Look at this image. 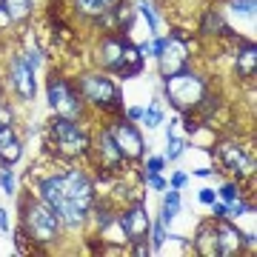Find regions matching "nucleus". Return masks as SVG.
I'll use <instances>...</instances> for the list:
<instances>
[{
	"instance_id": "obj_1",
	"label": "nucleus",
	"mask_w": 257,
	"mask_h": 257,
	"mask_svg": "<svg viewBox=\"0 0 257 257\" xmlns=\"http://www.w3.org/2000/svg\"><path fill=\"white\" fill-rule=\"evenodd\" d=\"M37 192H40V200L46 203L60 217V223L69 226V229H77L80 223H86V217L94 206V186L80 169L43 177Z\"/></svg>"
},
{
	"instance_id": "obj_2",
	"label": "nucleus",
	"mask_w": 257,
	"mask_h": 257,
	"mask_svg": "<svg viewBox=\"0 0 257 257\" xmlns=\"http://www.w3.org/2000/svg\"><path fill=\"white\" fill-rule=\"evenodd\" d=\"M97 63L111 72L114 77H138L140 69H143V55H140L138 46H132L126 37L120 35H106L97 46Z\"/></svg>"
},
{
	"instance_id": "obj_3",
	"label": "nucleus",
	"mask_w": 257,
	"mask_h": 257,
	"mask_svg": "<svg viewBox=\"0 0 257 257\" xmlns=\"http://www.w3.org/2000/svg\"><path fill=\"white\" fill-rule=\"evenodd\" d=\"M206 89H209L206 77L192 72V69H180V72L163 77L166 100L172 103L177 111H183V114L197 109V103H200V97L206 94Z\"/></svg>"
},
{
	"instance_id": "obj_4",
	"label": "nucleus",
	"mask_w": 257,
	"mask_h": 257,
	"mask_svg": "<svg viewBox=\"0 0 257 257\" xmlns=\"http://www.w3.org/2000/svg\"><path fill=\"white\" fill-rule=\"evenodd\" d=\"M60 229H63L60 217L43 200L23 203V231H26L29 240H35V243H55L60 237Z\"/></svg>"
},
{
	"instance_id": "obj_5",
	"label": "nucleus",
	"mask_w": 257,
	"mask_h": 257,
	"mask_svg": "<svg viewBox=\"0 0 257 257\" xmlns=\"http://www.w3.org/2000/svg\"><path fill=\"white\" fill-rule=\"evenodd\" d=\"M77 92H80L83 103H89L100 111H120L123 109V94H120L117 83L106 77V74H83L77 83Z\"/></svg>"
},
{
	"instance_id": "obj_6",
	"label": "nucleus",
	"mask_w": 257,
	"mask_h": 257,
	"mask_svg": "<svg viewBox=\"0 0 257 257\" xmlns=\"http://www.w3.org/2000/svg\"><path fill=\"white\" fill-rule=\"evenodd\" d=\"M49 143L63 157H83L92 149V140L86 135V128L72 117H55L49 123Z\"/></svg>"
},
{
	"instance_id": "obj_7",
	"label": "nucleus",
	"mask_w": 257,
	"mask_h": 257,
	"mask_svg": "<svg viewBox=\"0 0 257 257\" xmlns=\"http://www.w3.org/2000/svg\"><path fill=\"white\" fill-rule=\"evenodd\" d=\"M46 97H49V106H52V111H55L57 117H72V120L80 117L83 97H80V92H77L69 80L52 74L49 83H46Z\"/></svg>"
},
{
	"instance_id": "obj_8",
	"label": "nucleus",
	"mask_w": 257,
	"mask_h": 257,
	"mask_svg": "<svg viewBox=\"0 0 257 257\" xmlns=\"http://www.w3.org/2000/svg\"><path fill=\"white\" fill-rule=\"evenodd\" d=\"M109 128L111 140H114V146L120 149V155L126 157V160H140L143 152H146V143H143V135L138 132V126L132 123V120H114Z\"/></svg>"
},
{
	"instance_id": "obj_9",
	"label": "nucleus",
	"mask_w": 257,
	"mask_h": 257,
	"mask_svg": "<svg viewBox=\"0 0 257 257\" xmlns=\"http://www.w3.org/2000/svg\"><path fill=\"white\" fill-rule=\"evenodd\" d=\"M217 157H220L223 169H229L237 180L254 175V160L248 157V152L240 146L237 140H220L217 143Z\"/></svg>"
},
{
	"instance_id": "obj_10",
	"label": "nucleus",
	"mask_w": 257,
	"mask_h": 257,
	"mask_svg": "<svg viewBox=\"0 0 257 257\" xmlns=\"http://www.w3.org/2000/svg\"><path fill=\"white\" fill-rule=\"evenodd\" d=\"M157 63H160V74H163V77L186 69V66H189V43H186V37L177 35V32L166 37V46H163V52L157 55Z\"/></svg>"
},
{
	"instance_id": "obj_11",
	"label": "nucleus",
	"mask_w": 257,
	"mask_h": 257,
	"mask_svg": "<svg viewBox=\"0 0 257 257\" xmlns=\"http://www.w3.org/2000/svg\"><path fill=\"white\" fill-rule=\"evenodd\" d=\"M9 83H12V89H15V94H18L20 100H35V92H37V86H35V69L23 60V55H15L9 60Z\"/></svg>"
},
{
	"instance_id": "obj_12",
	"label": "nucleus",
	"mask_w": 257,
	"mask_h": 257,
	"mask_svg": "<svg viewBox=\"0 0 257 257\" xmlns=\"http://www.w3.org/2000/svg\"><path fill=\"white\" fill-rule=\"evenodd\" d=\"M120 226L126 231V240L128 243H138V240H146L149 237V229H152V220H149V211L143 203H135L128 206L123 214H117Z\"/></svg>"
},
{
	"instance_id": "obj_13",
	"label": "nucleus",
	"mask_w": 257,
	"mask_h": 257,
	"mask_svg": "<svg viewBox=\"0 0 257 257\" xmlns=\"http://www.w3.org/2000/svg\"><path fill=\"white\" fill-rule=\"evenodd\" d=\"M214 231H217V257H234L243 251V231L234 223L217 220Z\"/></svg>"
},
{
	"instance_id": "obj_14",
	"label": "nucleus",
	"mask_w": 257,
	"mask_h": 257,
	"mask_svg": "<svg viewBox=\"0 0 257 257\" xmlns=\"http://www.w3.org/2000/svg\"><path fill=\"white\" fill-rule=\"evenodd\" d=\"M94 152H97V163H100L103 169H106V172H117L120 166L126 163V157L120 155V149L114 146V140H111L109 128H103L100 135H97Z\"/></svg>"
},
{
	"instance_id": "obj_15",
	"label": "nucleus",
	"mask_w": 257,
	"mask_h": 257,
	"mask_svg": "<svg viewBox=\"0 0 257 257\" xmlns=\"http://www.w3.org/2000/svg\"><path fill=\"white\" fill-rule=\"evenodd\" d=\"M192 248L197 251V254L217 257V231H214V220L197 226V234H194V240H192Z\"/></svg>"
},
{
	"instance_id": "obj_16",
	"label": "nucleus",
	"mask_w": 257,
	"mask_h": 257,
	"mask_svg": "<svg viewBox=\"0 0 257 257\" xmlns=\"http://www.w3.org/2000/svg\"><path fill=\"white\" fill-rule=\"evenodd\" d=\"M20 155H23V146H20L18 135L12 132V126H3L0 128V163L3 166L18 163Z\"/></svg>"
},
{
	"instance_id": "obj_17",
	"label": "nucleus",
	"mask_w": 257,
	"mask_h": 257,
	"mask_svg": "<svg viewBox=\"0 0 257 257\" xmlns=\"http://www.w3.org/2000/svg\"><path fill=\"white\" fill-rule=\"evenodd\" d=\"M234 69L243 80H251L257 74V46L251 40L243 43V49H237V57H234Z\"/></svg>"
},
{
	"instance_id": "obj_18",
	"label": "nucleus",
	"mask_w": 257,
	"mask_h": 257,
	"mask_svg": "<svg viewBox=\"0 0 257 257\" xmlns=\"http://www.w3.org/2000/svg\"><path fill=\"white\" fill-rule=\"evenodd\" d=\"M200 35H206V37H223V35H229V26H226V20L220 18V12H214V9L203 12Z\"/></svg>"
},
{
	"instance_id": "obj_19",
	"label": "nucleus",
	"mask_w": 257,
	"mask_h": 257,
	"mask_svg": "<svg viewBox=\"0 0 257 257\" xmlns=\"http://www.w3.org/2000/svg\"><path fill=\"white\" fill-rule=\"evenodd\" d=\"M177 214H180V194H177V189H169L163 194V206H160V223L172 226V220Z\"/></svg>"
},
{
	"instance_id": "obj_20",
	"label": "nucleus",
	"mask_w": 257,
	"mask_h": 257,
	"mask_svg": "<svg viewBox=\"0 0 257 257\" xmlns=\"http://www.w3.org/2000/svg\"><path fill=\"white\" fill-rule=\"evenodd\" d=\"M186 152V143L183 138L175 132V123L169 120V132H166V160H177V157Z\"/></svg>"
},
{
	"instance_id": "obj_21",
	"label": "nucleus",
	"mask_w": 257,
	"mask_h": 257,
	"mask_svg": "<svg viewBox=\"0 0 257 257\" xmlns=\"http://www.w3.org/2000/svg\"><path fill=\"white\" fill-rule=\"evenodd\" d=\"M0 3H3L6 15L12 18V23H20L32 15V0H0Z\"/></svg>"
},
{
	"instance_id": "obj_22",
	"label": "nucleus",
	"mask_w": 257,
	"mask_h": 257,
	"mask_svg": "<svg viewBox=\"0 0 257 257\" xmlns=\"http://www.w3.org/2000/svg\"><path fill=\"white\" fill-rule=\"evenodd\" d=\"M111 3H106V0H74V9L80 12L83 18H100L103 12L109 9Z\"/></svg>"
},
{
	"instance_id": "obj_23",
	"label": "nucleus",
	"mask_w": 257,
	"mask_h": 257,
	"mask_svg": "<svg viewBox=\"0 0 257 257\" xmlns=\"http://www.w3.org/2000/svg\"><path fill=\"white\" fill-rule=\"evenodd\" d=\"M146 120V128H157L160 123H163V109H160V103H152L149 109H143V117Z\"/></svg>"
},
{
	"instance_id": "obj_24",
	"label": "nucleus",
	"mask_w": 257,
	"mask_h": 257,
	"mask_svg": "<svg viewBox=\"0 0 257 257\" xmlns=\"http://www.w3.org/2000/svg\"><path fill=\"white\" fill-rule=\"evenodd\" d=\"M138 9H140V15L146 18V23H149V35L155 37V35H157V26H160V20H157L155 9H152V3H146V0H140V3H138Z\"/></svg>"
},
{
	"instance_id": "obj_25",
	"label": "nucleus",
	"mask_w": 257,
	"mask_h": 257,
	"mask_svg": "<svg viewBox=\"0 0 257 257\" xmlns=\"http://www.w3.org/2000/svg\"><path fill=\"white\" fill-rule=\"evenodd\" d=\"M226 209H229V217H240V214H251V203L237 197V200L226 203Z\"/></svg>"
},
{
	"instance_id": "obj_26",
	"label": "nucleus",
	"mask_w": 257,
	"mask_h": 257,
	"mask_svg": "<svg viewBox=\"0 0 257 257\" xmlns=\"http://www.w3.org/2000/svg\"><path fill=\"white\" fill-rule=\"evenodd\" d=\"M149 234H152V251H157V248L166 243V226L160 220L152 223V229H149Z\"/></svg>"
},
{
	"instance_id": "obj_27",
	"label": "nucleus",
	"mask_w": 257,
	"mask_h": 257,
	"mask_svg": "<svg viewBox=\"0 0 257 257\" xmlns=\"http://www.w3.org/2000/svg\"><path fill=\"white\" fill-rule=\"evenodd\" d=\"M217 197H220L223 203H231V200H237V197H243V192H240L237 183H223L220 192H217Z\"/></svg>"
},
{
	"instance_id": "obj_28",
	"label": "nucleus",
	"mask_w": 257,
	"mask_h": 257,
	"mask_svg": "<svg viewBox=\"0 0 257 257\" xmlns=\"http://www.w3.org/2000/svg\"><path fill=\"white\" fill-rule=\"evenodd\" d=\"M0 189L3 194H15V175H12V169H0Z\"/></svg>"
},
{
	"instance_id": "obj_29",
	"label": "nucleus",
	"mask_w": 257,
	"mask_h": 257,
	"mask_svg": "<svg viewBox=\"0 0 257 257\" xmlns=\"http://www.w3.org/2000/svg\"><path fill=\"white\" fill-rule=\"evenodd\" d=\"M231 12L234 15H246V18H251L254 15V0H231Z\"/></svg>"
},
{
	"instance_id": "obj_30",
	"label": "nucleus",
	"mask_w": 257,
	"mask_h": 257,
	"mask_svg": "<svg viewBox=\"0 0 257 257\" xmlns=\"http://www.w3.org/2000/svg\"><path fill=\"white\" fill-rule=\"evenodd\" d=\"M166 166V157H149L146 160V175H160Z\"/></svg>"
},
{
	"instance_id": "obj_31",
	"label": "nucleus",
	"mask_w": 257,
	"mask_h": 257,
	"mask_svg": "<svg viewBox=\"0 0 257 257\" xmlns=\"http://www.w3.org/2000/svg\"><path fill=\"white\" fill-rule=\"evenodd\" d=\"M211 217H214V220H226V217H229V209H226V203H211Z\"/></svg>"
},
{
	"instance_id": "obj_32",
	"label": "nucleus",
	"mask_w": 257,
	"mask_h": 257,
	"mask_svg": "<svg viewBox=\"0 0 257 257\" xmlns=\"http://www.w3.org/2000/svg\"><path fill=\"white\" fill-rule=\"evenodd\" d=\"M146 186L149 189H157V192H160V189H166V180L160 175H146Z\"/></svg>"
},
{
	"instance_id": "obj_33",
	"label": "nucleus",
	"mask_w": 257,
	"mask_h": 257,
	"mask_svg": "<svg viewBox=\"0 0 257 257\" xmlns=\"http://www.w3.org/2000/svg\"><path fill=\"white\" fill-rule=\"evenodd\" d=\"M197 200L206 203V206H211V203L217 200V192H211V189H200V194H197Z\"/></svg>"
},
{
	"instance_id": "obj_34",
	"label": "nucleus",
	"mask_w": 257,
	"mask_h": 257,
	"mask_svg": "<svg viewBox=\"0 0 257 257\" xmlns=\"http://www.w3.org/2000/svg\"><path fill=\"white\" fill-rule=\"evenodd\" d=\"M143 117V106H132V109H126V120H140Z\"/></svg>"
},
{
	"instance_id": "obj_35",
	"label": "nucleus",
	"mask_w": 257,
	"mask_h": 257,
	"mask_svg": "<svg viewBox=\"0 0 257 257\" xmlns=\"http://www.w3.org/2000/svg\"><path fill=\"white\" fill-rule=\"evenodd\" d=\"M183 186H186V175L183 172H177V175L172 177V189H183Z\"/></svg>"
},
{
	"instance_id": "obj_36",
	"label": "nucleus",
	"mask_w": 257,
	"mask_h": 257,
	"mask_svg": "<svg viewBox=\"0 0 257 257\" xmlns=\"http://www.w3.org/2000/svg\"><path fill=\"white\" fill-rule=\"evenodd\" d=\"M0 231H9V211L0 209Z\"/></svg>"
},
{
	"instance_id": "obj_37",
	"label": "nucleus",
	"mask_w": 257,
	"mask_h": 257,
	"mask_svg": "<svg viewBox=\"0 0 257 257\" xmlns=\"http://www.w3.org/2000/svg\"><path fill=\"white\" fill-rule=\"evenodd\" d=\"M194 175H197V177H211V169H197Z\"/></svg>"
},
{
	"instance_id": "obj_38",
	"label": "nucleus",
	"mask_w": 257,
	"mask_h": 257,
	"mask_svg": "<svg viewBox=\"0 0 257 257\" xmlns=\"http://www.w3.org/2000/svg\"><path fill=\"white\" fill-rule=\"evenodd\" d=\"M106 3H117V0H106Z\"/></svg>"
}]
</instances>
